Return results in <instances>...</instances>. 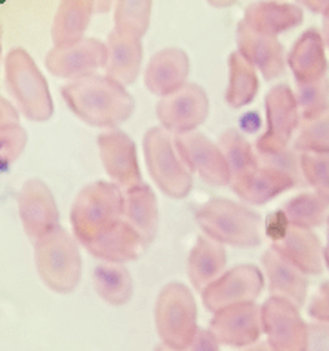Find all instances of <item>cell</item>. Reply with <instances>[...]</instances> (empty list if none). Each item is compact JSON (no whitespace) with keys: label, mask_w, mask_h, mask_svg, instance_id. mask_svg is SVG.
I'll return each instance as SVG.
<instances>
[{"label":"cell","mask_w":329,"mask_h":351,"mask_svg":"<svg viewBox=\"0 0 329 351\" xmlns=\"http://www.w3.org/2000/svg\"><path fill=\"white\" fill-rule=\"evenodd\" d=\"M95 11V0H62L51 27L55 46L77 43L84 38V32L88 29Z\"/></svg>","instance_id":"28"},{"label":"cell","mask_w":329,"mask_h":351,"mask_svg":"<svg viewBox=\"0 0 329 351\" xmlns=\"http://www.w3.org/2000/svg\"><path fill=\"white\" fill-rule=\"evenodd\" d=\"M108 47L97 38H80L77 43L55 46L46 55L47 71L60 79L79 80L106 68Z\"/></svg>","instance_id":"13"},{"label":"cell","mask_w":329,"mask_h":351,"mask_svg":"<svg viewBox=\"0 0 329 351\" xmlns=\"http://www.w3.org/2000/svg\"><path fill=\"white\" fill-rule=\"evenodd\" d=\"M266 121L264 135L258 136L255 152L258 157H267L289 147L293 135L300 126V110L297 97L288 84H278L266 95Z\"/></svg>","instance_id":"9"},{"label":"cell","mask_w":329,"mask_h":351,"mask_svg":"<svg viewBox=\"0 0 329 351\" xmlns=\"http://www.w3.org/2000/svg\"><path fill=\"white\" fill-rule=\"evenodd\" d=\"M146 246L144 239L122 219L110 231H106L100 239L86 246V250L89 255L104 263L124 264L141 257Z\"/></svg>","instance_id":"25"},{"label":"cell","mask_w":329,"mask_h":351,"mask_svg":"<svg viewBox=\"0 0 329 351\" xmlns=\"http://www.w3.org/2000/svg\"><path fill=\"white\" fill-rule=\"evenodd\" d=\"M175 147L189 171H195L211 186L230 184V169L219 144L199 132L175 136Z\"/></svg>","instance_id":"14"},{"label":"cell","mask_w":329,"mask_h":351,"mask_svg":"<svg viewBox=\"0 0 329 351\" xmlns=\"http://www.w3.org/2000/svg\"><path fill=\"white\" fill-rule=\"evenodd\" d=\"M324 264L329 269V217H328V244L324 247Z\"/></svg>","instance_id":"47"},{"label":"cell","mask_w":329,"mask_h":351,"mask_svg":"<svg viewBox=\"0 0 329 351\" xmlns=\"http://www.w3.org/2000/svg\"><path fill=\"white\" fill-rule=\"evenodd\" d=\"M295 97H297L302 121L320 115L322 111L329 108V79L326 77L313 84L298 86Z\"/></svg>","instance_id":"36"},{"label":"cell","mask_w":329,"mask_h":351,"mask_svg":"<svg viewBox=\"0 0 329 351\" xmlns=\"http://www.w3.org/2000/svg\"><path fill=\"white\" fill-rule=\"evenodd\" d=\"M209 115L208 93L199 84H186L177 93L160 99L157 119L162 130L175 135L195 132Z\"/></svg>","instance_id":"12"},{"label":"cell","mask_w":329,"mask_h":351,"mask_svg":"<svg viewBox=\"0 0 329 351\" xmlns=\"http://www.w3.org/2000/svg\"><path fill=\"white\" fill-rule=\"evenodd\" d=\"M155 324L164 346L188 350L199 331L197 302L189 288L180 282H169L160 289L155 304Z\"/></svg>","instance_id":"6"},{"label":"cell","mask_w":329,"mask_h":351,"mask_svg":"<svg viewBox=\"0 0 329 351\" xmlns=\"http://www.w3.org/2000/svg\"><path fill=\"white\" fill-rule=\"evenodd\" d=\"M195 220L208 239L236 247L260 244V217L228 199H211L195 211Z\"/></svg>","instance_id":"3"},{"label":"cell","mask_w":329,"mask_h":351,"mask_svg":"<svg viewBox=\"0 0 329 351\" xmlns=\"http://www.w3.org/2000/svg\"><path fill=\"white\" fill-rule=\"evenodd\" d=\"M115 0H95V4H97V13H108L111 10V5H113Z\"/></svg>","instance_id":"43"},{"label":"cell","mask_w":329,"mask_h":351,"mask_svg":"<svg viewBox=\"0 0 329 351\" xmlns=\"http://www.w3.org/2000/svg\"><path fill=\"white\" fill-rule=\"evenodd\" d=\"M186 351H220V342L217 341V337L209 330H200L197 331L193 342L189 344Z\"/></svg>","instance_id":"40"},{"label":"cell","mask_w":329,"mask_h":351,"mask_svg":"<svg viewBox=\"0 0 329 351\" xmlns=\"http://www.w3.org/2000/svg\"><path fill=\"white\" fill-rule=\"evenodd\" d=\"M108 60H106V77L117 80L119 84L130 86L138 79L142 68L141 38L131 37L121 32H111L108 37Z\"/></svg>","instance_id":"24"},{"label":"cell","mask_w":329,"mask_h":351,"mask_svg":"<svg viewBox=\"0 0 329 351\" xmlns=\"http://www.w3.org/2000/svg\"><path fill=\"white\" fill-rule=\"evenodd\" d=\"M308 313L317 322H329V280L319 288L311 302H309Z\"/></svg>","instance_id":"38"},{"label":"cell","mask_w":329,"mask_h":351,"mask_svg":"<svg viewBox=\"0 0 329 351\" xmlns=\"http://www.w3.org/2000/svg\"><path fill=\"white\" fill-rule=\"evenodd\" d=\"M236 44L239 53L246 58L255 69H258L267 80H273L284 75L288 58L284 55L282 44L277 38L264 37L251 32L244 22L236 26Z\"/></svg>","instance_id":"19"},{"label":"cell","mask_w":329,"mask_h":351,"mask_svg":"<svg viewBox=\"0 0 329 351\" xmlns=\"http://www.w3.org/2000/svg\"><path fill=\"white\" fill-rule=\"evenodd\" d=\"M298 2L313 13H322V15L329 13V0H298Z\"/></svg>","instance_id":"42"},{"label":"cell","mask_w":329,"mask_h":351,"mask_svg":"<svg viewBox=\"0 0 329 351\" xmlns=\"http://www.w3.org/2000/svg\"><path fill=\"white\" fill-rule=\"evenodd\" d=\"M258 93L256 69L239 51L230 55V84L226 91V102L231 108H244L255 100Z\"/></svg>","instance_id":"31"},{"label":"cell","mask_w":329,"mask_h":351,"mask_svg":"<svg viewBox=\"0 0 329 351\" xmlns=\"http://www.w3.org/2000/svg\"><path fill=\"white\" fill-rule=\"evenodd\" d=\"M38 277L55 293H71L82 277V258L75 237L57 228L35 242Z\"/></svg>","instance_id":"4"},{"label":"cell","mask_w":329,"mask_h":351,"mask_svg":"<svg viewBox=\"0 0 329 351\" xmlns=\"http://www.w3.org/2000/svg\"><path fill=\"white\" fill-rule=\"evenodd\" d=\"M147 171L160 191L171 199H186L193 189V175L178 155L175 141L162 128H151L144 135Z\"/></svg>","instance_id":"7"},{"label":"cell","mask_w":329,"mask_h":351,"mask_svg":"<svg viewBox=\"0 0 329 351\" xmlns=\"http://www.w3.org/2000/svg\"><path fill=\"white\" fill-rule=\"evenodd\" d=\"M5 86L26 119L46 122L53 117V99L49 86L29 53L15 47L5 57Z\"/></svg>","instance_id":"5"},{"label":"cell","mask_w":329,"mask_h":351,"mask_svg":"<svg viewBox=\"0 0 329 351\" xmlns=\"http://www.w3.org/2000/svg\"><path fill=\"white\" fill-rule=\"evenodd\" d=\"M189 57L178 47H166L155 53L147 64L144 82L153 95L160 99L177 93L188 84Z\"/></svg>","instance_id":"18"},{"label":"cell","mask_w":329,"mask_h":351,"mask_svg":"<svg viewBox=\"0 0 329 351\" xmlns=\"http://www.w3.org/2000/svg\"><path fill=\"white\" fill-rule=\"evenodd\" d=\"M308 351H329V322L308 326Z\"/></svg>","instance_id":"39"},{"label":"cell","mask_w":329,"mask_h":351,"mask_svg":"<svg viewBox=\"0 0 329 351\" xmlns=\"http://www.w3.org/2000/svg\"><path fill=\"white\" fill-rule=\"evenodd\" d=\"M324 43L329 47V13L324 15Z\"/></svg>","instance_id":"46"},{"label":"cell","mask_w":329,"mask_h":351,"mask_svg":"<svg viewBox=\"0 0 329 351\" xmlns=\"http://www.w3.org/2000/svg\"><path fill=\"white\" fill-rule=\"evenodd\" d=\"M124 219V195L113 182L88 184L71 208V230L75 241L84 247L110 231Z\"/></svg>","instance_id":"2"},{"label":"cell","mask_w":329,"mask_h":351,"mask_svg":"<svg viewBox=\"0 0 329 351\" xmlns=\"http://www.w3.org/2000/svg\"><path fill=\"white\" fill-rule=\"evenodd\" d=\"M16 200H19V215H21L22 226L32 241H40L42 237L60 228L58 226L60 215H58L55 197L51 189L42 180L38 178L26 180Z\"/></svg>","instance_id":"15"},{"label":"cell","mask_w":329,"mask_h":351,"mask_svg":"<svg viewBox=\"0 0 329 351\" xmlns=\"http://www.w3.org/2000/svg\"><path fill=\"white\" fill-rule=\"evenodd\" d=\"M95 291L111 306H124L133 295V277L124 264L102 263L93 271Z\"/></svg>","instance_id":"29"},{"label":"cell","mask_w":329,"mask_h":351,"mask_svg":"<svg viewBox=\"0 0 329 351\" xmlns=\"http://www.w3.org/2000/svg\"><path fill=\"white\" fill-rule=\"evenodd\" d=\"M155 351H177V350H171V348L164 346V344H160V346L155 348Z\"/></svg>","instance_id":"48"},{"label":"cell","mask_w":329,"mask_h":351,"mask_svg":"<svg viewBox=\"0 0 329 351\" xmlns=\"http://www.w3.org/2000/svg\"><path fill=\"white\" fill-rule=\"evenodd\" d=\"M300 171L315 193L329 202V153H302Z\"/></svg>","instance_id":"35"},{"label":"cell","mask_w":329,"mask_h":351,"mask_svg":"<svg viewBox=\"0 0 329 351\" xmlns=\"http://www.w3.org/2000/svg\"><path fill=\"white\" fill-rule=\"evenodd\" d=\"M0 38H2V26H0ZM0 57H2V44H0Z\"/></svg>","instance_id":"49"},{"label":"cell","mask_w":329,"mask_h":351,"mask_svg":"<svg viewBox=\"0 0 329 351\" xmlns=\"http://www.w3.org/2000/svg\"><path fill=\"white\" fill-rule=\"evenodd\" d=\"M226 250L208 237H199L188 258V275L193 288L204 291L209 284L222 275L226 267Z\"/></svg>","instance_id":"27"},{"label":"cell","mask_w":329,"mask_h":351,"mask_svg":"<svg viewBox=\"0 0 329 351\" xmlns=\"http://www.w3.org/2000/svg\"><path fill=\"white\" fill-rule=\"evenodd\" d=\"M62 99L80 121L95 128H117L130 121L135 99L125 86L106 75H89L62 88Z\"/></svg>","instance_id":"1"},{"label":"cell","mask_w":329,"mask_h":351,"mask_svg":"<svg viewBox=\"0 0 329 351\" xmlns=\"http://www.w3.org/2000/svg\"><path fill=\"white\" fill-rule=\"evenodd\" d=\"M297 184H300V180L289 175L288 171L260 162L253 173L239 182L231 184V189L247 204L262 206L277 199L284 191L295 188Z\"/></svg>","instance_id":"22"},{"label":"cell","mask_w":329,"mask_h":351,"mask_svg":"<svg viewBox=\"0 0 329 351\" xmlns=\"http://www.w3.org/2000/svg\"><path fill=\"white\" fill-rule=\"evenodd\" d=\"M295 149L300 153H329V108L313 119L302 121Z\"/></svg>","instance_id":"34"},{"label":"cell","mask_w":329,"mask_h":351,"mask_svg":"<svg viewBox=\"0 0 329 351\" xmlns=\"http://www.w3.org/2000/svg\"><path fill=\"white\" fill-rule=\"evenodd\" d=\"M302 21L304 13L297 4H286L277 0H260L247 5L242 19L251 32L273 38L300 26Z\"/></svg>","instance_id":"21"},{"label":"cell","mask_w":329,"mask_h":351,"mask_svg":"<svg viewBox=\"0 0 329 351\" xmlns=\"http://www.w3.org/2000/svg\"><path fill=\"white\" fill-rule=\"evenodd\" d=\"M262 264L266 269L267 284L271 297L289 300L297 308H302L308 295V278L298 267L289 264L275 250H267L262 255Z\"/></svg>","instance_id":"23"},{"label":"cell","mask_w":329,"mask_h":351,"mask_svg":"<svg viewBox=\"0 0 329 351\" xmlns=\"http://www.w3.org/2000/svg\"><path fill=\"white\" fill-rule=\"evenodd\" d=\"M209 4L215 5V8H230L236 2V0H208Z\"/></svg>","instance_id":"45"},{"label":"cell","mask_w":329,"mask_h":351,"mask_svg":"<svg viewBox=\"0 0 329 351\" xmlns=\"http://www.w3.org/2000/svg\"><path fill=\"white\" fill-rule=\"evenodd\" d=\"M219 147L230 169V186L239 182L258 168V155L247 138L236 130H228L219 138Z\"/></svg>","instance_id":"30"},{"label":"cell","mask_w":329,"mask_h":351,"mask_svg":"<svg viewBox=\"0 0 329 351\" xmlns=\"http://www.w3.org/2000/svg\"><path fill=\"white\" fill-rule=\"evenodd\" d=\"M124 195V220L144 239L146 244L155 241L158 231V202L146 182L122 189Z\"/></svg>","instance_id":"26"},{"label":"cell","mask_w":329,"mask_h":351,"mask_svg":"<svg viewBox=\"0 0 329 351\" xmlns=\"http://www.w3.org/2000/svg\"><path fill=\"white\" fill-rule=\"evenodd\" d=\"M267 237L273 241L271 250L298 267L304 275H320L324 269V247L311 230L293 228L286 222L280 210L269 217Z\"/></svg>","instance_id":"8"},{"label":"cell","mask_w":329,"mask_h":351,"mask_svg":"<svg viewBox=\"0 0 329 351\" xmlns=\"http://www.w3.org/2000/svg\"><path fill=\"white\" fill-rule=\"evenodd\" d=\"M289 69L297 80V86H306L326 79L328 75V58H326V43L319 29L304 32L293 44L288 57Z\"/></svg>","instance_id":"20"},{"label":"cell","mask_w":329,"mask_h":351,"mask_svg":"<svg viewBox=\"0 0 329 351\" xmlns=\"http://www.w3.org/2000/svg\"><path fill=\"white\" fill-rule=\"evenodd\" d=\"M27 142V133L21 124L0 126V173H4L19 160Z\"/></svg>","instance_id":"37"},{"label":"cell","mask_w":329,"mask_h":351,"mask_svg":"<svg viewBox=\"0 0 329 351\" xmlns=\"http://www.w3.org/2000/svg\"><path fill=\"white\" fill-rule=\"evenodd\" d=\"M209 331L220 344L233 348H247L256 344L262 333L260 306L255 302L230 306L213 315Z\"/></svg>","instance_id":"17"},{"label":"cell","mask_w":329,"mask_h":351,"mask_svg":"<svg viewBox=\"0 0 329 351\" xmlns=\"http://www.w3.org/2000/svg\"><path fill=\"white\" fill-rule=\"evenodd\" d=\"M329 202L317 193H300L288 200L280 210L282 217L293 228L313 230L328 220Z\"/></svg>","instance_id":"32"},{"label":"cell","mask_w":329,"mask_h":351,"mask_svg":"<svg viewBox=\"0 0 329 351\" xmlns=\"http://www.w3.org/2000/svg\"><path fill=\"white\" fill-rule=\"evenodd\" d=\"M244 351H273L267 342H256L253 346H247Z\"/></svg>","instance_id":"44"},{"label":"cell","mask_w":329,"mask_h":351,"mask_svg":"<svg viewBox=\"0 0 329 351\" xmlns=\"http://www.w3.org/2000/svg\"><path fill=\"white\" fill-rule=\"evenodd\" d=\"M260 317L273 351H308V324L289 300L269 297L260 306Z\"/></svg>","instance_id":"10"},{"label":"cell","mask_w":329,"mask_h":351,"mask_svg":"<svg viewBox=\"0 0 329 351\" xmlns=\"http://www.w3.org/2000/svg\"><path fill=\"white\" fill-rule=\"evenodd\" d=\"M100 160L111 182L121 189H127L142 182L141 166L136 157V146L133 138L121 130L100 133L97 138Z\"/></svg>","instance_id":"16"},{"label":"cell","mask_w":329,"mask_h":351,"mask_svg":"<svg viewBox=\"0 0 329 351\" xmlns=\"http://www.w3.org/2000/svg\"><path fill=\"white\" fill-rule=\"evenodd\" d=\"M264 288V275L253 264H241L222 273L202 291V302L211 313L230 306L255 302Z\"/></svg>","instance_id":"11"},{"label":"cell","mask_w":329,"mask_h":351,"mask_svg":"<svg viewBox=\"0 0 329 351\" xmlns=\"http://www.w3.org/2000/svg\"><path fill=\"white\" fill-rule=\"evenodd\" d=\"M151 0H117L115 29L142 38L149 29Z\"/></svg>","instance_id":"33"},{"label":"cell","mask_w":329,"mask_h":351,"mask_svg":"<svg viewBox=\"0 0 329 351\" xmlns=\"http://www.w3.org/2000/svg\"><path fill=\"white\" fill-rule=\"evenodd\" d=\"M8 124H19V111L10 100L0 97V126H8Z\"/></svg>","instance_id":"41"}]
</instances>
